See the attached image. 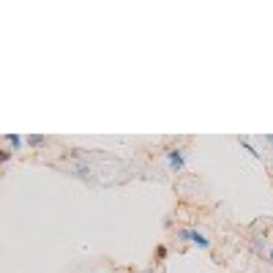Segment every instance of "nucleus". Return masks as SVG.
Listing matches in <instances>:
<instances>
[{
  "label": "nucleus",
  "mask_w": 273,
  "mask_h": 273,
  "mask_svg": "<svg viewBox=\"0 0 273 273\" xmlns=\"http://www.w3.org/2000/svg\"><path fill=\"white\" fill-rule=\"evenodd\" d=\"M167 164L172 172H181L186 167V153L181 148H167Z\"/></svg>",
  "instance_id": "nucleus-2"
},
{
  "label": "nucleus",
  "mask_w": 273,
  "mask_h": 273,
  "mask_svg": "<svg viewBox=\"0 0 273 273\" xmlns=\"http://www.w3.org/2000/svg\"><path fill=\"white\" fill-rule=\"evenodd\" d=\"M11 153H14L11 148H3V150H0V161H3V164H9V161H11Z\"/></svg>",
  "instance_id": "nucleus-8"
},
{
  "label": "nucleus",
  "mask_w": 273,
  "mask_h": 273,
  "mask_svg": "<svg viewBox=\"0 0 273 273\" xmlns=\"http://www.w3.org/2000/svg\"><path fill=\"white\" fill-rule=\"evenodd\" d=\"M262 139H265V145H268V148H273V134H265Z\"/></svg>",
  "instance_id": "nucleus-9"
},
{
  "label": "nucleus",
  "mask_w": 273,
  "mask_h": 273,
  "mask_svg": "<svg viewBox=\"0 0 273 273\" xmlns=\"http://www.w3.org/2000/svg\"><path fill=\"white\" fill-rule=\"evenodd\" d=\"M268 262L273 265V246H270V251H268Z\"/></svg>",
  "instance_id": "nucleus-10"
},
{
  "label": "nucleus",
  "mask_w": 273,
  "mask_h": 273,
  "mask_svg": "<svg viewBox=\"0 0 273 273\" xmlns=\"http://www.w3.org/2000/svg\"><path fill=\"white\" fill-rule=\"evenodd\" d=\"M3 139L11 150H22V145H25V137H19V134H6Z\"/></svg>",
  "instance_id": "nucleus-3"
},
{
  "label": "nucleus",
  "mask_w": 273,
  "mask_h": 273,
  "mask_svg": "<svg viewBox=\"0 0 273 273\" xmlns=\"http://www.w3.org/2000/svg\"><path fill=\"white\" fill-rule=\"evenodd\" d=\"M238 142H241V148H246V150L251 153V158H257V161H262V153H259V150L254 148V145H251V139H246V137H241V139H238Z\"/></svg>",
  "instance_id": "nucleus-4"
},
{
  "label": "nucleus",
  "mask_w": 273,
  "mask_h": 273,
  "mask_svg": "<svg viewBox=\"0 0 273 273\" xmlns=\"http://www.w3.org/2000/svg\"><path fill=\"white\" fill-rule=\"evenodd\" d=\"M178 241L191 243V246H197V249H202V251H210L213 249V241H210L208 235H202L199 230H178Z\"/></svg>",
  "instance_id": "nucleus-1"
},
{
  "label": "nucleus",
  "mask_w": 273,
  "mask_h": 273,
  "mask_svg": "<svg viewBox=\"0 0 273 273\" xmlns=\"http://www.w3.org/2000/svg\"><path fill=\"white\" fill-rule=\"evenodd\" d=\"M251 249H254L257 254H268L270 246H268V241H265V238H254V241H251Z\"/></svg>",
  "instance_id": "nucleus-5"
},
{
  "label": "nucleus",
  "mask_w": 273,
  "mask_h": 273,
  "mask_svg": "<svg viewBox=\"0 0 273 273\" xmlns=\"http://www.w3.org/2000/svg\"><path fill=\"white\" fill-rule=\"evenodd\" d=\"M25 145H30V148H41V145H46V137H41V134H28V137H25Z\"/></svg>",
  "instance_id": "nucleus-6"
},
{
  "label": "nucleus",
  "mask_w": 273,
  "mask_h": 273,
  "mask_svg": "<svg viewBox=\"0 0 273 273\" xmlns=\"http://www.w3.org/2000/svg\"><path fill=\"white\" fill-rule=\"evenodd\" d=\"M156 259H158V262H164V259H167V246H164V243L156 246Z\"/></svg>",
  "instance_id": "nucleus-7"
}]
</instances>
